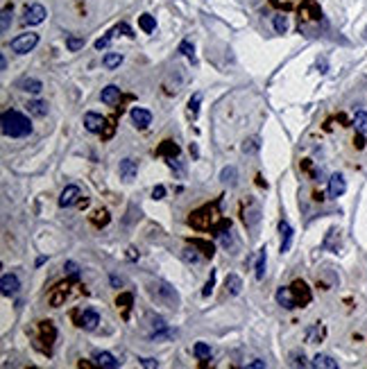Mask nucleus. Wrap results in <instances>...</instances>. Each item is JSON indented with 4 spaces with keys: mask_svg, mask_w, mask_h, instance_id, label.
Masks as SVG:
<instances>
[{
    "mask_svg": "<svg viewBox=\"0 0 367 369\" xmlns=\"http://www.w3.org/2000/svg\"><path fill=\"white\" fill-rule=\"evenodd\" d=\"M193 245H197V247H200V249L202 251H204V254H206V256H213V245H211V242H206V240H193Z\"/></svg>",
    "mask_w": 367,
    "mask_h": 369,
    "instance_id": "41",
    "label": "nucleus"
},
{
    "mask_svg": "<svg viewBox=\"0 0 367 369\" xmlns=\"http://www.w3.org/2000/svg\"><path fill=\"white\" fill-rule=\"evenodd\" d=\"M118 306H122V308H129V304H132V295H120L116 301Z\"/></svg>",
    "mask_w": 367,
    "mask_h": 369,
    "instance_id": "46",
    "label": "nucleus"
},
{
    "mask_svg": "<svg viewBox=\"0 0 367 369\" xmlns=\"http://www.w3.org/2000/svg\"><path fill=\"white\" fill-rule=\"evenodd\" d=\"M200 102H202V93H195L188 100V113H191L193 118H197V113H200Z\"/></svg>",
    "mask_w": 367,
    "mask_h": 369,
    "instance_id": "34",
    "label": "nucleus"
},
{
    "mask_svg": "<svg viewBox=\"0 0 367 369\" xmlns=\"http://www.w3.org/2000/svg\"><path fill=\"white\" fill-rule=\"evenodd\" d=\"M45 7L43 5H39V2H36V5H29L27 9H25V25H39V23H43L45 20Z\"/></svg>",
    "mask_w": 367,
    "mask_h": 369,
    "instance_id": "7",
    "label": "nucleus"
},
{
    "mask_svg": "<svg viewBox=\"0 0 367 369\" xmlns=\"http://www.w3.org/2000/svg\"><path fill=\"white\" fill-rule=\"evenodd\" d=\"M84 36H75V34H68L66 36V48L70 50V52H77V50H82L84 48Z\"/></svg>",
    "mask_w": 367,
    "mask_h": 369,
    "instance_id": "32",
    "label": "nucleus"
},
{
    "mask_svg": "<svg viewBox=\"0 0 367 369\" xmlns=\"http://www.w3.org/2000/svg\"><path fill=\"white\" fill-rule=\"evenodd\" d=\"M213 286H216V272L211 270V276H209V281H206L204 290H202V297H209V295H211V290H213Z\"/></svg>",
    "mask_w": 367,
    "mask_h": 369,
    "instance_id": "42",
    "label": "nucleus"
},
{
    "mask_svg": "<svg viewBox=\"0 0 367 369\" xmlns=\"http://www.w3.org/2000/svg\"><path fill=\"white\" fill-rule=\"evenodd\" d=\"M311 365H313L315 369H338V360H333L331 356H327V354H318Z\"/></svg>",
    "mask_w": 367,
    "mask_h": 369,
    "instance_id": "18",
    "label": "nucleus"
},
{
    "mask_svg": "<svg viewBox=\"0 0 367 369\" xmlns=\"http://www.w3.org/2000/svg\"><path fill=\"white\" fill-rule=\"evenodd\" d=\"M102 64H104V68H107V70L118 68V66L122 64V54L120 52H107V54H104V59H102Z\"/></svg>",
    "mask_w": 367,
    "mask_h": 369,
    "instance_id": "25",
    "label": "nucleus"
},
{
    "mask_svg": "<svg viewBox=\"0 0 367 369\" xmlns=\"http://www.w3.org/2000/svg\"><path fill=\"white\" fill-rule=\"evenodd\" d=\"M340 242H343V233H340V229H329V233H327V238H324V249H329V251H338L340 249Z\"/></svg>",
    "mask_w": 367,
    "mask_h": 369,
    "instance_id": "15",
    "label": "nucleus"
},
{
    "mask_svg": "<svg viewBox=\"0 0 367 369\" xmlns=\"http://www.w3.org/2000/svg\"><path fill=\"white\" fill-rule=\"evenodd\" d=\"M113 32H122L125 36H134V30L129 27L127 23H118V25H116V30H113Z\"/></svg>",
    "mask_w": 367,
    "mask_h": 369,
    "instance_id": "45",
    "label": "nucleus"
},
{
    "mask_svg": "<svg viewBox=\"0 0 367 369\" xmlns=\"http://www.w3.org/2000/svg\"><path fill=\"white\" fill-rule=\"evenodd\" d=\"M98 324H100V315L95 310H84L82 315H79V326L82 329L93 331V329H98Z\"/></svg>",
    "mask_w": 367,
    "mask_h": 369,
    "instance_id": "16",
    "label": "nucleus"
},
{
    "mask_svg": "<svg viewBox=\"0 0 367 369\" xmlns=\"http://www.w3.org/2000/svg\"><path fill=\"white\" fill-rule=\"evenodd\" d=\"M220 179H222V184H227V186H236V184H238V170H236L234 166L225 168L222 175H220Z\"/></svg>",
    "mask_w": 367,
    "mask_h": 369,
    "instance_id": "26",
    "label": "nucleus"
},
{
    "mask_svg": "<svg viewBox=\"0 0 367 369\" xmlns=\"http://www.w3.org/2000/svg\"><path fill=\"white\" fill-rule=\"evenodd\" d=\"M193 354H195L200 360H209L211 358V347L206 345V342H197V345L193 347Z\"/></svg>",
    "mask_w": 367,
    "mask_h": 369,
    "instance_id": "33",
    "label": "nucleus"
},
{
    "mask_svg": "<svg viewBox=\"0 0 367 369\" xmlns=\"http://www.w3.org/2000/svg\"><path fill=\"white\" fill-rule=\"evenodd\" d=\"M265 263H268V254L263 247V249H259V258H256V279L259 281L265 279Z\"/></svg>",
    "mask_w": 367,
    "mask_h": 369,
    "instance_id": "30",
    "label": "nucleus"
},
{
    "mask_svg": "<svg viewBox=\"0 0 367 369\" xmlns=\"http://www.w3.org/2000/svg\"><path fill=\"white\" fill-rule=\"evenodd\" d=\"M100 100H102L107 107H113V104L120 102V89H118L116 84H109V86H104V89H102Z\"/></svg>",
    "mask_w": 367,
    "mask_h": 369,
    "instance_id": "12",
    "label": "nucleus"
},
{
    "mask_svg": "<svg viewBox=\"0 0 367 369\" xmlns=\"http://www.w3.org/2000/svg\"><path fill=\"white\" fill-rule=\"evenodd\" d=\"M150 292H152V297H154L159 304L168 306V308H177V306H179V295H177V290L172 286H168V283H163V281L152 283Z\"/></svg>",
    "mask_w": 367,
    "mask_h": 369,
    "instance_id": "2",
    "label": "nucleus"
},
{
    "mask_svg": "<svg viewBox=\"0 0 367 369\" xmlns=\"http://www.w3.org/2000/svg\"><path fill=\"white\" fill-rule=\"evenodd\" d=\"M64 272H66V274H68L73 281H77V279H79V267H77V263L68 261V263L64 265Z\"/></svg>",
    "mask_w": 367,
    "mask_h": 369,
    "instance_id": "40",
    "label": "nucleus"
},
{
    "mask_svg": "<svg viewBox=\"0 0 367 369\" xmlns=\"http://www.w3.org/2000/svg\"><path fill=\"white\" fill-rule=\"evenodd\" d=\"M0 68L7 70V59H5V57H0Z\"/></svg>",
    "mask_w": 367,
    "mask_h": 369,
    "instance_id": "51",
    "label": "nucleus"
},
{
    "mask_svg": "<svg viewBox=\"0 0 367 369\" xmlns=\"http://www.w3.org/2000/svg\"><path fill=\"white\" fill-rule=\"evenodd\" d=\"M290 292H293L295 304H297V306H306V304H311V299H313L309 286H306L304 281H295L293 286H290Z\"/></svg>",
    "mask_w": 367,
    "mask_h": 369,
    "instance_id": "5",
    "label": "nucleus"
},
{
    "mask_svg": "<svg viewBox=\"0 0 367 369\" xmlns=\"http://www.w3.org/2000/svg\"><path fill=\"white\" fill-rule=\"evenodd\" d=\"M218 236H220V240H222V245H225V249H234L236 247V240H234V236H231V224L229 222H227L225 224V229H220V233H218Z\"/></svg>",
    "mask_w": 367,
    "mask_h": 369,
    "instance_id": "23",
    "label": "nucleus"
},
{
    "mask_svg": "<svg viewBox=\"0 0 367 369\" xmlns=\"http://www.w3.org/2000/svg\"><path fill=\"white\" fill-rule=\"evenodd\" d=\"M138 25H141V30L147 32V34H152V32L157 30V20H154V16H150V14L138 16Z\"/></svg>",
    "mask_w": 367,
    "mask_h": 369,
    "instance_id": "24",
    "label": "nucleus"
},
{
    "mask_svg": "<svg viewBox=\"0 0 367 369\" xmlns=\"http://www.w3.org/2000/svg\"><path fill=\"white\" fill-rule=\"evenodd\" d=\"M0 125H2V134L9 138H25L32 134V123H29V118H25L23 113L14 111V109L2 113Z\"/></svg>",
    "mask_w": 367,
    "mask_h": 369,
    "instance_id": "1",
    "label": "nucleus"
},
{
    "mask_svg": "<svg viewBox=\"0 0 367 369\" xmlns=\"http://www.w3.org/2000/svg\"><path fill=\"white\" fill-rule=\"evenodd\" d=\"M79 197H82V192H79L77 186H66L64 190H61V197H59V206H73V204L79 202Z\"/></svg>",
    "mask_w": 367,
    "mask_h": 369,
    "instance_id": "10",
    "label": "nucleus"
},
{
    "mask_svg": "<svg viewBox=\"0 0 367 369\" xmlns=\"http://www.w3.org/2000/svg\"><path fill=\"white\" fill-rule=\"evenodd\" d=\"M0 290H2V295H5V297L18 295V290H20L18 276H16V274H2V279H0Z\"/></svg>",
    "mask_w": 367,
    "mask_h": 369,
    "instance_id": "6",
    "label": "nucleus"
},
{
    "mask_svg": "<svg viewBox=\"0 0 367 369\" xmlns=\"http://www.w3.org/2000/svg\"><path fill=\"white\" fill-rule=\"evenodd\" d=\"M132 123L136 125L138 129H147L152 123V113L147 109H141V107H134L132 109Z\"/></svg>",
    "mask_w": 367,
    "mask_h": 369,
    "instance_id": "11",
    "label": "nucleus"
},
{
    "mask_svg": "<svg viewBox=\"0 0 367 369\" xmlns=\"http://www.w3.org/2000/svg\"><path fill=\"white\" fill-rule=\"evenodd\" d=\"M157 152L159 154H170V157H177V154H179V148H177L172 141H163V145L157 150Z\"/></svg>",
    "mask_w": 367,
    "mask_h": 369,
    "instance_id": "36",
    "label": "nucleus"
},
{
    "mask_svg": "<svg viewBox=\"0 0 367 369\" xmlns=\"http://www.w3.org/2000/svg\"><path fill=\"white\" fill-rule=\"evenodd\" d=\"M141 365H143V367H147V369H154V367H159V363H157V360H154V358H143V360H141Z\"/></svg>",
    "mask_w": 367,
    "mask_h": 369,
    "instance_id": "49",
    "label": "nucleus"
},
{
    "mask_svg": "<svg viewBox=\"0 0 367 369\" xmlns=\"http://www.w3.org/2000/svg\"><path fill=\"white\" fill-rule=\"evenodd\" d=\"M20 89L23 91H29V93H39L41 89H43V84L39 82V79H34V77H27V79H23V82L18 84Z\"/></svg>",
    "mask_w": 367,
    "mask_h": 369,
    "instance_id": "31",
    "label": "nucleus"
},
{
    "mask_svg": "<svg viewBox=\"0 0 367 369\" xmlns=\"http://www.w3.org/2000/svg\"><path fill=\"white\" fill-rule=\"evenodd\" d=\"M39 329H41V338H43V340H48V345H52V342H54V338H57V331H54L52 322H41V324H39Z\"/></svg>",
    "mask_w": 367,
    "mask_h": 369,
    "instance_id": "28",
    "label": "nucleus"
},
{
    "mask_svg": "<svg viewBox=\"0 0 367 369\" xmlns=\"http://www.w3.org/2000/svg\"><path fill=\"white\" fill-rule=\"evenodd\" d=\"M213 220H216V208H211V206L200 208V211L191 213V217H188L191 226H195V229H209L213 224Z\"/></svg>",
    "mask_w": 367,
    "mask_h": 369,
    "instance_id": "3",
    "label": "nucleus"
},
{
    "mask_svg": "<svg viewBox=\"0 0 367 369\" xmlns=\"http://www.w3.org/2000/svg\"><path fill=\"white\" fill-rule=\"evenodd\" d=\"M345 190H347V182H345L343 175H331V179H329V197H333V199H338V197L345 195Z\"/></svg>",
    "mask_w": 367,
    "mask_h": 369,
    "instance_id": "9",
    "label": "nucleus"
},
{
    "mask_svg": "<svg viewBox=\"0 0 367 369\" xmlns=\"http://www.w3.org/2000/svg\"><path fill=\"white\" fill-rule=\"evenodd\" d=\"M279 231H281V254H286V251H290V247H293V226L286 220H281Z\"/></svg>",
    "mask_w": 367,
    "mask_h": 369,
    "instance_id": "13",
    "label": "nucleus"
},
{
    "mask_svg": "<svg viewBox=\"0 0 367 369\" xmlns=\"http://www.w3.org/2000/svg\"><path fill=\"white\" fill-rule=\"evenodd\" d=\"M295 365H297V367H309V363H306L304 354H302V358H299V356H295Z\"/></svg>",
    "mask_w": 367,
    "mask_h": 369,
    "instance_id": "50",
    "label": "nucleus"
},
{
    "mask_svg": "<svg viewBox=\"0 0 367 369\" xmlns=\"http://www.w3.org/2000/svg\"><path fill=\"white\" fill-rule=\"evenodd\" d=\"M118 170H120V177L125 179V182H132V179L136 177V173H138V163L134 161V159H122Z\"/></svg>",
    "mask_w": 367,
    "mask_h": 369,
    "instance_id": "14",
    "label": "nucleus"
},
{
    "mask_svg": "<svg viewBox=\"0 0 367 369\" xmlns=\"http://www.w3.org/2000/svg\"><path fill=\"white\" fill-rule=\"evenodd\" d=\"M104 125H107V120H104L100 113H93V111L84 113V127L91 134H100L104 129Z\"/></svg>",
    "mask_w": 367,
    "mask_h": 369,
    "instance_id": "8",
    "label": "nucleus"
},
{
    "mask_svg": "<svg viewBox=\"0 0 367 369\" xmlns=\"http://www.w3.org/2000/svg\"><path fill=\"white\" fill-rule=\"evenodd\" d=\"M181 256H184V261L188 263V265H197V263L202 261L200 256V247L193 245V247H184V251H181Z\"/></svg>",
    "mask_w": 367,
    "mask_h": 369,
    "instance_id": "20",
    "label": "nucleus"
},
{
    "mask_svg": "<svg viewBox=\"0 0 367 369\" xmlns=\"http://www.w3.org/2000/svg\"><path fill=\"white\" fill-rule=\"evenodd\" d=\"M91 220H93L95 226H107V224H109V213L104 211V208H102V211H95Z\"/></svg>",
    "mask_w": 367,
    "mask_h": 369,
    "instance_id": "38",
    "label": "nucleus"
},
{
    "mask_svg": "<svg viewBox=\"0 0 367 369\" xmlns=\"http://www.w3.org/2000/svg\"><path fill=\"white\" fill-rule=\"evenodd\" d=\"M179 52L184 54L186 59L195 61V48H193V43H191V41H181V43H179Z\"/></svg>",
    "mask_w": 367,
    "mask_h": 369,
    "instance_id": "35",
    "label": "nucleus"
},
{
    "mask_svg": "<svg viewBox=\"0 0 367 369\" xmlns=\"http://www.w3.org/2000/svg\"><path fill=\"white\" fill-rule=\"evenodd\" d=\"M27 111L32 113V116H36V118H43L45 113H48V102H41V100H32V102L27 104Z\"/></svg>",
    "mask_w": 367,
    "mask_h": 369,
    "instance_id": "22",
    "label": "nucleus"
},
{
    "mask_svg": "<svg viewBox=\"0 0 367 369\" xmlns=\"http://www.w3.org/2000/svg\"><path fill=\"white\" fill-rule=\"evenodd\" d=\"M36 43H39V34L29 32V34L16 36V39L11 41V50H14L16 54H25V52H29V50H34Z\"/></svg>",
    "mask_w": 367,
    "mask_h": 369,
    "instance_id": "4",
    "label": "nucleus"
},
{
    "mask_svg": "<svg viewBox=\"0 0 367 369\" xmlns=\"http://www.w3.org/2000/svg\"><path fill=\"white\" fill-rule=\"evenodd\" d=\"M256 150H259V141H256V138H250V141H245V145H243V152L247 154H254Z\"/></svg>",
    "mask_w": 367,
    "mask_h": 369,
    "instance_id": "43",
    "label": "nucleus"
},
{
    "mask_svg": "<svg viewBox=\"0 0 367 369\" xmlns=\"http://www.w3.org/2000/svg\"><path fill=\"white\" fill-rule=\"evenodd\" d=\"M66 295H68V286H57V290L50 295V304H52L54 308H59V306L64 304Z\"/></svg>",
    "mask_w": 367,
    "mask_h": 369,
    "instance_id": "27",
    "label": "nucleus"
},
{
    "mask_svg": "<svg viewBox=\"0 0 367 369\" xmlns=\"http://www.w3.org/2000/svg\"><path fill=\"white\" fill-rule=\"evenodd\" d=\"M9 25H11V7L7 5L5 9H2V25H0V30L9 32Z\"/></svg>",
    "mask_w": 367,
    "mask_h": 369,
    "instance_id": "39",
    "label": "nucleus"
},
{
    "mask_svg": "<svg viewBox=\"0 0 367 369\" xmlns=\"http://www.w3.org/2000/svg\"><path fill=\"white\" fill-rule=\"evenodd\" d=\"M152 197H154V199H163V197H166V186H157L152 190Z\"/></svg>",
    "mask_w": 367,
    "mask_h": 369,
    "instance_id": "48",
    "label": "nucleus"
},
{
    "mask_svg": "<svg viewBox=\"0 0 367 369\" xmlns=\"http://www.w3.org/2000/svg\"><path fill=\"white\" fill-rule=\"evenodd\" d=\"M354 125H356L358 132L365 134V132H367V111H358V113H356V118H354Z\"/></svg>",
    "mask_w": 367,
    "mask_h": 369,
    "instance_id": "37",
    "label": "nucleus"
},
{
    "mask_svg": "<svg viewBox=\"0 0 367 369\" xmlns=\"http://www.w3.org/2000/svg\"><path fill=\"white\" fill-rule=\"evenodd\" d=\"M277 304H279L281 308H288V310L297 308L295 297H293V292H290V286L288 288H279V290H277Z\"/></svg>",
    "mask_w": 367,
    "mask_h": 369,
    "instance_id": "17",
    "label": "nucleus"
},
{
    "mask_svg": "<svg viewBox=\"0 0 367 369\" xmlns=\"http://www.w3.org/2000/svg\"><path fill=\"white\" fill-rule=\"evenodd\" d=\"M95 363H98L100 367H107V369H118V367H120V363H118V360L113 358L109 351H98V354H95Z\"/></svg>",
    "mask_w": 367,
    "mask_h": 369,
    "instance_id": "19",
    "label": "nucleus"
},
{
    "mask_svg": "<svg viewBox=\"0 0 367 369\" xmlns=\"http://www.w3.org/2000/svg\"><path fill=\"white\" fill-rule=\"evenodd\" d=\"M225 286H227V292H229V295H240V290H243V279H240L238 274H229L225 281Z\"/></svg>",
    "mask_w": 367,
    "mask_h": 369,
    "instance_id": "21",
    "label": "nucleus"
},
{
    "mask_svg": "<svg viewBox=\"0 0 367 369\" xmlns=\"http://www.w3.org/2000/svg\"><path fill=\"white\" fill-rule=\"evenodd\" d=\"M272 27H274L277 34H286V32H288V16H286V14H277L272 18Z\"/></svg>",
    "mask_w": 367,
    "mask_h": 369,
    "instance_id": "29",
    "label": "nucleus"
},
{
    "mask_svg": "<svg viewBox=\"0 0 367 369\" xmlns=\"http://www.w3.org/2000/svg\"><path fill=\"white\" fill-rule=\"evenodd\" d=\"M111 36H113V32H109V34H104L102 39H98V41H95V48H98V50H104L109 43H111Z\"/></svg>",
    "mask_w": 367,
    "mask_h": 369,
    "instance_id": "44",
    "label": "nucleus"
},
{
    "mask_svg": "<svg viewBox=\"0 0 367 369\" xmlns=\"http://www.w3.org/2000/svg\"><path fill=\"white\" fill-rule=\"evenodd\" d=\"M365 39H367V27H365Z\"/></svg>",
    "mask_w": 367,
    "mask_h": 369,
    "instance_id": "52",
    "label": "nucleus"
},
{
    "mask_svg": "<svg viewBox=\"0 0 367 369\" xmlns=\"http://www.w3.org/2000/svg\"><path fill=\"white\" fill-rule=\"evenodd\" d=\"M247 367H250V369H265V367H268V363L256 358V360H252V363H247Z\"/></svg>",
    "mask_w": 367,
    "mask_h": 369,
    "instance_id": "47",
    "label": "nucleus"
}]
</instances>
